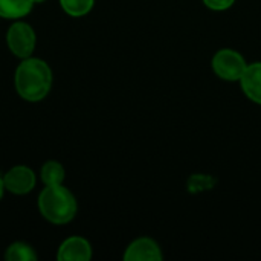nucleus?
I'll use <instances>...</instances> for the list:
<instances>
[{
  "mask_svg": "<svg viewBox=\"0 0 261 261\" xmlns=\"http://www.w3.org/2000/svg\"><path fill=\"white\" fill-rule=\"evenodd\" d=\"M15 90L28 102H38L47 96L52 87V70L40 58H24L15 69Z\"/></svg>",
  "mask_w": 261,
  "mask_h": 261,
  "instance_id": "1",
  "label": "nucleus"
},
{
  "mask_svg": "<svg viewBox=\"0 0 261 261\" xmlns=\"http://www.w3.org/2000/svg\"><path fill=\"white\" fill-rule=\"evenodd\" d=\"M37 203L40 214L52 225H66L72 222L78 211L75 196L63 184L44 185Z\"/></svg>",
  "mask_w": 261,
  "mask_h": 261,
  "instance_id": "2",
  "label": "nucleus"
},
{
  "mask_svg": "<svg viewBox=\"0 0 261 261\" xmlns=\"http://www.w3.org/2000/svg\"><path fill=\"white\" fill-rule=\"evenodd\" d=\"M6 44L11 54L24 60L32 57L37 46V34L34 28L21 20H15L6 32Z\"/></svg>",
  "mask_w": 261,
  "mask_h": 261,
  "instance_id": "3",
  "label": "nucleus"
},
{
  "mask_svg": "<svg viewBox=\"0 0 261 261\" xmlns=\"http://www.w3.org/2000/svg\"><path fill=\"white\" fill-rule=\"evenodd\" d=\"M211 66L214 73L223 81H240L245 69L246 60L243 55L234 49H220L214 54L211 60Z\"/></svg>",
  "mask_w": 261,
  "mask_h": 261,
  "instance_id": "4",
  "label": "nucleus"
},
{
  "mask_svg": "<svg viewBox=\"0 0 261 261\" xmlns=\"http://www.w3.org/2000/svg\"><path fill=\"white\" fill-rule=\"evenodd\" d=\"M3 184L6 191L15 196H24L34 191L37 185V176L32 168L26 165H15L3 174Z\"/></svg>",
  "mask_w": 261,
  "mask_h": 261,
  "instance_id": "5",
  "label": "nucleus"
},
{
  "mask_svg": "<svg viewBox=\"0 0 261 261\" xmlns=\"http://www.w3.org/2000/svg\"><path fill=\"white\" fill-rule=\"evenodd\" d=\"M162 258L164 255L159 245L150 237H139L133 240L124 252L125 261H161Z\"/></svg>",
  "mask_w": 261,
  "mask_h": 261,
  "instance_id": "6",
  "label": "nucleus"
},
{
  "mask_svg": "<svg viewBox=\"0 0 261 261\" xmlns=\"http://www.w3.org/2000/svg\"><path fill=\"white\" fill-rule=\"evenodd\" d=\"M90 258L92 246L84 237L80 236L66 239L57 251V260L60 261H89Z\"/></svg>",
  "mask_w": 261,
  "mask_h": 261,
  "instance_id": "7",
  "label": "nucleus"
},
{
  "mask_svg": "<svg viewBox=\"0 0 261 261\" xmlns=\"http://www.w3.org/2000/svg\"><path fill=\"white\" fill-rule=\"evenodd\" d=\"M239 83L243 93L252 102L261 106V61L248 64Z\"/></svg>",
  "mask_w": 261,
  "mask_h": 261,
  "instance_id": "8",
  "label": "nucleus"
},
{
  "mask_svg": "<svg viewBox=\"0 0 261 261\" xmlns=\"http://www.w3.org/2000/svg\"><path fill=\"white\" fill-rule=\"evenodd\" d=\"M34 8L32 0H0V17L5 20H21Z\"/></svg>",
  "mask_w": 261,
  "mask_h": 261,
  "instance_id": "9",
  "label": "nucleus"
},
{
  "mask_svg": "<svg viewBox=\"0 0 261 261\" xmlns=\"http://www.w3.org/2000/svg\"><path fill=\"white\" fill-rule=\"evenodd\" d=\"M40 177L44 185H60L64 182L66 170L58 161H47L40 170Z\"/></svg>",
  "mask_w": 261,
  "mask_h": 261,
  "instance_id": "10",
  "label": "nucleus"
},
{
  "mask_svg": "<svg viewBox=\"0 0 261 261\" xmlns=\"http://www.w3.org/2000/svg\"><path fill=\"white\" fill-rule=\"evenodd\" d=\"M5 258L8 261H35L38 255L31 245L24 242H15L6 248Z\"/></svg>",
  "mask_w": 261,
  "mask_h": 261,
  "instance_id": "11",
  "label": "nucleus"
},
{
  "mask_svg": "<svg viewBox=\"0 0 261 261\" xmlns=\"http://www.w3.org/2000/svg\"><path fill=\"white\" fill-rule=\"evenodd\" d=\"M60 5L67 15L84 17L92 11L95 0H60Z\"/></svg>",
  "mask_w": 261,
  "mask_h": 261,
  "instance_id": "12",
  "label": "nucleus"
},
{
  "mask_svg": "<svg viewBox=\"0 0 261 261\" xmlns=\"http://www.w3.org/2000/svg\"><path fill=\"white\" fill-rule=\"evenodd\" d=\"M214 185V180L205 174H194L190 180V190L191 191H199V190H210L213 188Z\"/></svg>",
  "mask_w": 261,
  "mask_h": 261,
  "instance_id": "13",
  "label": "nucleus"
},
{
  "mask_svg": "<svg viewBox=\"0 0 261 261\" xmlns=\"http://www.w3.org/2000/svg\"><path fill=\"white\" fill-rule=\"evenodd\" d=\"M203 3H205V6L208 9H213V11H226V9H229L236 3V0H203Z\"/></svg>",
  "mask_w": 261,
  "mask_h": 261,
  "instance_id": "14",
  "label": "nucleus"
},
{
  "mask_svg": "<svg viewBox=\"0 0 261 261\" xmlns=\"http://www.w3.org/2000/svg\"><path fill=\"white\" fill-rule=\"evenodd\" d=\"M5 184H3V176H0V200H2V197H3V194H5Z\"/></svg>",
  "mask_w": 261,
  "mask_h": 261,
  "instance_id": "15",
  "label": "nucleus"
},
{
  "mask_svg": "<svg viewBox=\"0 0 261 261\" xmlns=\"http://www.w3.org/2000/svg\"><path fill=\"white\" fill-rule=\"evenodd\" d=\"M34 2V5H37V3H43V2H46V0H32Z\"/></svg>",
  "mask_w": 261,
  "mask_h": 261,
  "instance_id": "16",
  "label": "nucleus"
}]
</instances>
